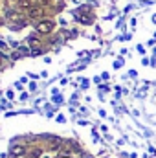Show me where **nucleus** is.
Listing matches in <instances>:
<instances>
[{"instance_id": "obj_3", "label": "nucleus", "mask_w": 156, "mask_h": 158, "mask_svg": "<svg viewBox=\"0 0 156 158\" xmlns=\"http://www.w3.org/2000/svg\"><path fill=\"white\" fill-rule=\"evenodd\" d=\"M24 153V147H20V145H15L13 149H11V155L13 156H18V155H22Z\"/></svg>"}, {"instance_id": "obj_4", "label": "nucleus", "mask_w": 156, "mask_h": 158, "mask_svg": "<svg viewBox=\"0 0 156 158\" xmlns=\"http://www.w3.org/2000/svg\"><path fill=\"white\" fill-rule=\"evenodd\" d=\"M30 46H31V48H33V52H35V50L39 48V40L35 39V37H31V39H30Z\"/></svg>"}, {"instance_id": "obj_5", "label": "nucleus", "mask_w": 156, "mask_h": 158, "mask_svg": "<svg viewBox=\"0 0 156 158\" xmlns=\"http://www.w3.org/2000/svg\"><path fill=\"white\" fill-rule=\"evenodd\" d=\"M20 6L22 7H30V0H20Z\"/></svg>"}, {"instance_id": "obj_7", "label": "nucleus", "mask_w": 156, "mask_h": 158, "mask_svg": "<svg viewBox=\"0 0 156 158\" xmlns=\"http://www.w3.org/2000/svg\"><path fill=\"white\" fill-rule=\"evenodd\" d=\"M0 48H2V50H4V52H7V46H6V44H4V42H2V40H0Z\"/></svg>"}, {"instance_id": "obj_2", "label": "nucleus", "mask_w": 156, "mask_h": 158, "mask_svg": "<svg viewBox=\"0 0 156 158\" xmlns=\"http://www.w3.org/2000/svg\"><path fill=\"white\" fill-rule=\"evenodd\" d=\"M40 15H42V7H39V6H35V7L30 9V17L31 19H39Z\"/></svg>"}, {"instance_id": "obj_1", "label": "nucleus", "mask_w": 156, "mask_h": 158, "mask_svg": "<svg viewBox=\"0 0 156 158\" xmlns=\"http://www.w3.org/2000/svg\"><path fill=\"white\" fill-rule=\"evenodd\" d=\"M37 30H39L40 33H50L53 30V22L51 20H40L39 24H37Z\"/></svg>"}, {"instance_id": "obj_6", "label": "nucleus", "mask_w": 156, "mask_h": 158, "mask_svg": "<svg viewBox=\"0 0 156 158\" xmlns=\"http://www.w3.org/2000/svg\"><path fill=\"white\" fill-rule=\"evenodd\" d=\"M55 4H57V9H61V7H63V0H55Z\"/></svg>"}, {"instance_id": "obj_8", "label": "nucleus", "mask_w": 156, "mask_h": 158, "mask_svg": "<svg viewBox=\"0 0 156 158\" xmlns=\"http://www.w3.org/2000/svg\"><path fill=\"white\" fill-rule=\"evenodd\" d=\"M0 61H2V57H0Z\"/></svg>"}]
</instances>
